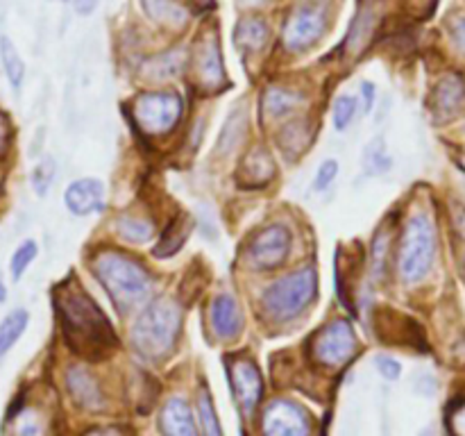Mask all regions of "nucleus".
<instances>
[{"label":"nucleus","instance_id":"nucleus-21","mask_svg":"<svg viewBox=\"0 0 465 436\" xmlns=\"http://www.w3.org/2000/svg\"><path fill=\"white\" fill-rule=\"evenodd\" d=\"M145 9H148L150 16L154 21L163 23V25H184L186 23V12L182 5H177L175 0H143Z\"/></svg>","mask_w":465,"mask_h":436},{"label":"nucleus","instance_id":"nucleus-15","mask_svg":"<svg viewBox=\"0 0 465 436\" xmlns=\"http://www.w3.org/2000/svg\"><path fill=\"white\" fill-rule=\"evenodd\" d=\"M212 325L213 332L223 339H232L243 327V316H241L239 302L232 295L223 293L212 302Z\"/></svg>","mask_w":465,"mask_h":436},{"label":"nucleus","instance_id":"nucleus-26","mask_svg":"<svg viewBox=\"0 0 465 436\" xmlns=\"http://www.w3.org/2000/svg\"><path fill=\"white\" fill-rule=\"evenodd\" d=\"M198 418L200 425H203L204 436H223L221 421L216 416V409H213L212 395H209L207 389H200L198 393Z\"/></svg>","mask_w":465,"mask_h":436},{"label":"nucleus","instance_id":"nucleus-13","mask_svg":"<svg viewBox=\"0 0 465 436\" xmlns=\"http://www.w3.org/2000/svg\"><path fill=\"white\" fill-rule=\"evenodd\" d=\"M195 80L203 89H218L225 82V71H223L221 50L216 41L209 36L200 44L198 57H195Z\"/></svg>","mask_w":465,"mask_h":436},{"label":"nucleus","instance_id":"nucleus-22","mask_svg":"<svg viewBox=\"0 0 465 436\" xmlns=\"http://www.w3.org/2000/svg\"><path fill=\"white\" fill-rule=\"evenodd\" d=\"M245 125H248V116H245L243 109L234 112L230 116V121L225 123L221 132V141H218V154H227L236 148V145L243 141L245 136Z\"/></svg>","mask_w":465,"mask_h":436},{"label":"nucleus","instance_id":"nucleus-19","mask_svg":"<svg viewBox=\"0 0 465 436\" xmlns=\"http://www.w3.org/2000/svg\"><path fill=\"white\" fill-rule=\"evenodd\" d=\"M27 321H30V313L25 309H14V312H9L0 321V357L7 354L12 345L21 339L27 327Z\"/></svg>","mask_w":465,"mask_h":436},{"label":"nucleus","instance_id":"nucleus-35","mask_svg":"<svg viewBox=\"0 0 465 436\" xmlns=\"http://www.w3.org/2000/svg\"><path fill=\"white\" fill-rule=\"evenodd\" d=\"M16 436H44V421L36 411L25 409L16 418Z\"/></svg>","mask_w":465,"mask_h":436},{"label":"nucleus","instance_id":"nucleus-33","mask_svg":"<svg viewBox=\"0 0 465 436\" xmlns=\"http://www.w3.org/2000/svg\"><path fill=\"white\" fill-rule=\"evenodd\" d=\"M357 116V98L354 95H341L334 103V127L339 132L348 130L352 118Z\"/></svg>","mask_w":465,"mask_h":436},{"label":"nucleus","instance_id":"nucleus-2","mask_svg":"<svg viewBox=\"0 0 465 436\" xmlns=\"http://www.w3.org/2000/svg\"><path fill=\"white\" fill-rule=\"evenodd\" d=\"M94 272L121 312H132L143 304L153 291L148 271L139 262L114 250L95 254Z\"/></svg>","mask_w":465,"mask_h":436},{"label":"nucleus","instance_id":"nucleus-38","mask_svg":"<svg viewBox=\"0 0 465 436\" xmlns=\"http://www.w3.org/2000/svg\"><path fill=\"white\" fill-rule=\"evenodd\" d=\"M298 132H302V125L300 123H293V125H286V130L282 132V141L284 144H289L286 148L291 150V153H300V150L304 148V144H307V132L304 134L298 136Z\"/></svg>","mask_w":465,"mask_h":436},{"label":"nucleus","instance_id":"nucleus-46","mask_svg":"<svg viewBox=\"0 0 465 436\" xmlns=\"http://www.w3.org/2000/svg\"><path fill=\"white\" fill-rule=\"evenodd\" d=\"M422 436H431V434H422Z\"/></svg>","mask_w":465,"mask_h":436},{"label":"nucleus","instance_id":"nucleus-27","mask_svg":"<svg viewBox=\"0 0 465 436\" xmlns=\"http://www.w3.org/2000/svg\"><path fill=\"white\" fill-rule=\"evenodd\" d=\"M372 25H375V16L371 14V9H363V12L359 14L357 21H354L352 30H350V39H348L350 53H357V50H361L363 45H366V41L371 39Z\"/></svg>","mask_w":465,"mask_h":436},{"label":"nucleus","instance_id":"nucleus-18","mask_svg":"<svg viewBox=\"0 0 465 436\" xmlns=\"http://www.w3.org/2000/svg\"><path fill=\"white\" fill-rule=\"evenodd\" d=\"M236 44L248 53H259L268 41V27L262 18H243L236 25Z\"/></svg>","mask_w":465,"mask_h":436},{"label":"nucleus","instance_id":"nucleus-40","mask_svg":"<svg viewBox=\"0 0 465 436\" xmlns=\"http://www.w3.org/2000/svg\"><path fill=\"white\" fill-rule=\"evenodd\" d=\"M452 36H454V41H457L459 48H461L465 53V18H459V21H454Z\"/></svg>","mask_w":465,"mask_h":436},{"label":"nucleus","instance_id":"nucleus-7","mask_svg":"<svg viewBox=\"0 0 465 436\" xmlns=\"http://www.w3.org/2000/svg\"><path fill=\"white\" fill-rule=\"evenodd\" d=\"M354 352H357V336L348 321L330 322L312 341L313 362L327 368L345 366Z\"/></svg>","mask_w":465,"mask_h":436},{"label":"nucleus","instance_id":"nucleus-30","mask_svg":"<svg viewBox=\"0 0 465 436\" xmlns=\"http://www.w3.org/2000/svg\"><path fill=\"white\" fill-rule=\"evenodd\" d=\"M54 173H57V166H54L53 157H44L32 171L30 180H32V189H35L36 195H45L48 193L50 184L54 180Z\"/></svg>","mask_w":465,"mask_h":436},{"label":"nucleus","instance_id":"nucleus-24","mask_svg":"<svg viewBox=\"0 0 465 436\" xmlns=\"http://www.w3.org/2000/svg\"><path fill=\"white\" fill-rule=\"evenodd\" d=\"M243 173L252 184H266L268 180L275 173V166H272V159L266 150H254L243 164Z\"/></svg>","mask_w":465,"mask_h":436},{"label":"nucleus","instance_id":"nucleus-10","mask_svg":"<svg viewBox=\"0 0 465 436\" xmlns=\"http://www.w3.org/2000/svg\"><path fill=\"white\" fill-rule=\"evenodd\" d=\"M230 380L241 411L245 416H252L263 393V382L259 368L250 359H234L230 366Z\"/></svg>","mask_w":465,"mask_h":436},{"label":"nucleus","instance_id":"nucleus-43","mask_svg":"<svg viewBox=\"0 0 465 436\" xmlns=\"http://www.w3.org/2000/svg\"><path fill=\"white\" fill-rule=\"evenodd\" d=\"M7 134H9V125H7V118L0 114V153L5 150V144H7Z\"/></svg>","mask_w":465,"mask_h":436},{"label":"nucleus","instance_id":"nucleus-9","mask_svg":"<svg viewBox=\"0 0 465 436\" xmlns=\"http://www.w3.org/2000/svg\"><path fill=\"white\" fill-rule=\"evenodd\" d=\"M325 32V12L318 5H304L295 9L284 25V45L293 53L307 50Z\"/></svg>","mask_w":465,"mask_h":436},{"label":"nucleus","instance_id":"nucleus-4","mask_svg":"<svg viewBox=\"0 0 465 436\" xmlns=\"http://www.w3.org/2000/svg\"><path fill=\"white\" fill-rule=\"evenodd\" d=\"M318 289V277L313 268H300V271L284 275L266 289L262 298V309L268 321L286 322L300 316L309 302L313 300Z\"/></svg>","mask_w":465,"mask_h":436},{"label":"nucleus","instance_id":"nucleus-32","mask_svg":"<svg viewBox=\"0 0 465 436\" xmlns=\"http://www.w3.org/2000/svg\"><path fill=\"white\" fill-rule=\"evenodd\" d=\"M389 245H391V232L381 230L377 234L375 243H372V277L381 280L386 275V259H389Z\"/></svg>","mask_w":465,"mask_h":436},{"label":"nucleus","instance_id":"nucleus-17","mask_svg":"<svg viewBox=\"0 0 465 436\" xmlns=\"http://www.w3.org/2000/svg\"><path fill=\"white\" fill-rule=\"evenodd\" d=\"M465 82L459 75H448L439 82L434 91V112L439 118H450L463 107Z\"/></svg>","mask_w":465,"mask_h":436},{"label":"nucleus","instance_id":"nucleus-28","mask_svg":"<svg viewBox=\"0 0 465 436\" xmlns=\"http://www.w3.org/2000/svg\"><path fill=\"white\" fill-rule=\"evenodd\" d=\"M118 232L130 241H148L154 234V225L148 218L139 216H123L118 221Z\"/></svg>","mask_w":465,"mask_h":436},{"label":"nucleus","instance_id":"nucleus-31","mask_svg":"<svg viewBox=\"0 0 465 436\" xmlns=\"http://www.w3.org/2000/svg\"><path fill=\"white\" fill-rule=\"evenodd\" d=\"M35 257H36V243H35V241H23V243L18 245L16 250H14L12 262H9V271H12L14 280H21L23 272L27 271V266L35 262Z\"/></svg>","mask_w":465,"mask_h":436},{"label":"nucleus","instance_id":"nucleus-39","mask_svg":"<svg viewBox=\"0 0 465 436\" xmlns=\"http://www.w3.org/2000/svg\"><path fill=\"white\" fill-rule=\"evenodd\" d=\"M375 363H377V371H380L386 380H398L400 372H402V366H400L393 357H386V354L377 357Z\"/></svg>","mask_w":465,"mask_h":436},{"label":"nucleus","instance_id":"nucleus-12","mask_svg":"<svg viewBox=\"0 0 465 436\" xmlns=\"http://www.w3.org/2000/svg\"><path fill=\"white\" fill-rule=\"evenodd\" d=\"M104 198V186L103 182L95 180V177H82L75 180L64 193V203L66 209L75 216H86V213H94L103 207Z\"/></svg>","mask_w":465,"mask_h":436},{"label":"nucleus","instance_id":"nucleus-25","mask_svg":"<svg viewBox=\"0 0 465 436\" xmlns=\"http://www.w3.org/2000/svg\"><path fill=\"white\" fill-rule=\"evenodd\" d=\"M363 166H366L368 175H381V173L393 168V159H391L389 150H386L384 139H375L363 153Z\"/></svg>","mask_w":465,"mask_h":436},{"label":"nucleus","instance_id":"nucleus-36","mask_svg":"<svg viewBox=\"0 0 465 436\" xmlns=\"http://www.w3.org/2000/svg\"><path fill=\"white\" fill-rule=\"evenodd\" d=\"M448 427L452 436H465V400H457L448 411Z\"/></svg>","mask_w":465,"mask_h":436},{"label":"nucleus","instance_id":"nucleus-20","mask_svg":"<svg viewBox=\"0 0 465 436\" xmlns=\"http://www.w3.org/2000/svg\"><path fill=\"white\" fill-rule=\"evenodd\" d=\"M0 59H3V68L9 84H12L14 89H21L23 77H25V64H23L21 54H18L16 45L12 44V39L5 35L0 36Z\"/></svg>","mask_w":465,"mask_h":436},{"label":"nucleus","instance_id":"nucleus-37","mask_svg":"<svg viewBox=\"0 0 465 436\" xmlns=\"http://www.w3.org/2000/svg\"><path fill=\"white\" fill-rule=\"evenodd\" d=\"M336 173H339V162H336V159H325V162L321 164V168H318V173H316V180H313V189L325 191L327 186L334 182Z\"/></svg>","mask_w":465,"mask_h":436},{"label":"nucleus","instance_id":"nucleus-42","mask_svg":"<svg viewBox=\"0 0 465 436\" xmlns=\"http://www.w3.org/2000/svg\"><path fill=\"white\" fill-rule=\"evenodd\" d=\"M361 94H363V98H366V112H371L372 100H375V86H372L371 82H363V84H361Z\"/></svg>","mask_w":465,"mask_h":436},{"label":"nucleus","instance_id":"nucleus-8","mask_svg":"<svg viewBox=\"0 0 465 436\" xmlns=\"http://www.w3.org/2000/svg\"><path fill=\"white\" fill-rule=\"evenodd\" d=\"M263 436H312V421L300 404L275 400L262 416Z\"/></svg>","mask_w":465,"mask_h":436},{"label":"nucleus","instance_id":"nucleus-16","mask_svg":"<svg viewBox=\"0 0 465 436\" xmlns=\"http://www.w3.org/2000/svg\"><path fill=\"white\" fill-rule=\"evenodd\" d=\"M68 391H71L73 400H75L80 407L84 409H100L103 407V393H100V386L95 382V377L91 375L84 368L75 366L68 371L66 375Z\"/></svg>","mask_w":465,"mask_h":436},{"label":"nucleus","instance_id":"nucleus-11","mask_svg":"<svg viewBox=\"0 0 465 436\" xmlns=\"http://www.w3.org/2000/svg\"><path fill=\"white\" fill-rule=\"evenodd\" d=\"M291 250V232L284 225H271L250 243V262L257 268H275Z\"/></svg>","mask_w":465,"mask_h":436},{"label":"nucleus","instance_id":"nucleus-41","mask_svg":"<svg viewBox=\"0 0 465 436\" xmlns=\"http://www.w3.org/2000/svg\"><path fill=\"white\" fill-rule=\"evenodd\" d=\"M73 7H75L77 14H82V16H86V14H91L95 9V5H98V0H71Z\"/></svg>","mask_w":465,"mask_h":436},{"label":"nucleus","instance_id":"nucleus-29","mask_svg":"<svg viewBox=\"0 0 465 436\" xmlns=\"http://www.w3.org/2000/svg\"><path fill=\"white\" fill-rule=\"evenodd\" d=\"M186 234H189V225H184V223L177 218V221L168 227L166 234L162 236V241H159L157 250H154V253H157V257H168V254L175 253V250L184 243Z\"/></svg>","mask_w":465,"mask_h":436},{"label":"nucleus","instance_id":"nucleus-1","mask_svg":"<svg viewBox=\"0 0 465 436\" xmlns=\"http://www.w3.org/2000/svg\"><path fill=\"white\" fill-rule=\"evenodd\" d=\"M54 304H57L64 334L73 350L84 357H100L116 343L107 316L80 286L71 282L59 286L54 293Z\"/></svg>","mask_w":465,"mask_h":436},{"label":"nucleus","instance_id":"nucleus-44","mask_svg":"<svg viewBox=\"0 0 465 436\" xmlns=\"http://www.w3.org/2000/svg\"><path fill=\"white\" fill-rule=\"evenodd\" d=\"M86 436H123V434L118 430H114V427H104V430L89 431V434H86Z\"/></svg>","mask_w":465,"mask_h":436},{"label":"nucleus","instance_id":"nucleus-23","mask_svg":"<svg viewBox=\"0 0 465 436\" xmlns=\"http://www.w3.org/2000/svg\"><path fill=\"white\" fill-rule=\"evenodd\" d=\"M300 100H302V95L295 94V91L272 86V89H268L266 95H263V107H266V112L271 114V116H284V114L293 112V109L298 107Z\"/></svg>","mask_w":465,"mask_h":436},{"label":"nucleus","instance_id":"nucleus-6","mask_svg":"<svg viewBox=\"0 0 465 436\" xmlns=\"http://www.w3.org/2000/svg\"><path fill=\"white\" fill-rule=\"evenodd\" d=\"M184 112V100L177 94L157 91V94H141L132 104V116L143 134L159 136L168 134Z\"/></svg>","mask_w":465,"mask_h":436},{"label":"nucleus","instance_id":"nucleus-14","mask_svg":"<svg viewBox=\"0 0 465 436\" xmlns=\"http://www.w3.org/2000/svg\"><path fill=\"white\" fill-rule=\"evenodd\" d=\"M159 425L166 436H198L193 413L184 398H171L162 409Z\"/></svg>","mask_w":465,"mask_h":436},{"label":"nucleus","instance_id":"nucleus-3","mask_svg":"<svg viewBox=\"0 0 465 436\" xmlns=\"http://www.w3.org/2000/svg\"><path fill=\"white\" fill-rule=\"evenodd\" d=\"M180 325L182 312L175 300H154L136 321L132 330V343L143 357L163 359L175 348Z\"/></svg>","mask_w":465,"mask_h":436},{"label":"nucleus","instance_id":"nucleus-5","mask_svg":"<svg viewBox=\"0 0 465 436\" xmlns=\"http://www.w3.org/2000/svg\"><path fill=\"white\" fill-rule=\"evenodd\" d=\"M400 275L409 284L425 280L434 263L436 254V230L431 218L425 212H418L409 218L407 227L400 239Z\"/></svg>","mask_w":465,"mask_h":436},{"label":"nucleus","instance_id":"nucleus-45","mask_svg":"<svg viewBox=\"0 0 465 436\" xmlns=\"http://www.w3.org/2000/svg\"><path fill=\"white\" fill-rule=\"evenodd\" d=\"M5 300H7V289H5V282L0 277V302H5Z\"/></svg>","mask_w":465,"mask_h":436},{"label":"nucleus","instance_id":"nucleus-34","mask_svg":"<svg viewBox=\"0 0 465 436\" xmlns=\"http://www.w3.org/2000/svg\"><path fill=\"white\" fill-rule=\"evenodd\" d=\"M182 68V53H166L162 57L153 59L148 66V71L153 73V77H173L177 75V71Z\"/></svg>","mask_w":465,"mask_h":436}]
</instances>
